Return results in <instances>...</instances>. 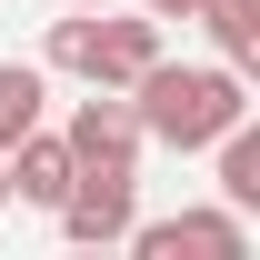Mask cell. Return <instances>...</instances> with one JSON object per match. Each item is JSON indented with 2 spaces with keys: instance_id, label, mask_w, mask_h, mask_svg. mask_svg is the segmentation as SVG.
Returning a JSON list of instances; mask_svg holds the SVG:
<instances>
[{
  "instance_id": "1",
  "label": "cell",
  "mask_w": 260,
  "mask_h": 260,
  "mask_svg": "<svg viewBox=\"0 0 260 260\" xmlns=\"http://www.w3.org/2000/svg\"><path fill=\"white\" fill-rule=\"evenodd\" d=\"M120 100H130V120H140V140H160V150H210L230 120H250V80L230 60H170V50Z\"/></svg>"
},
{
  "instance_id": "2",
  "label": "cell",
  "mask_w": 260,
  "mask_h": 260,
  "mask_svg": "<svg viewBox=\"0 0 260 260\" xmlns=\"http://www.w3.org/2000/svg\"><path fill=\"white\" fill-rule=\"evenodd\" d=\"M120 250L140 260H250V210H230V200H210V210H170V220H130Z\"/></svg>"
},
{
  "instance_id": "3",
  "label": "cell",
  "mask_w": 260,
  "mask_h": 260,
  "mask_svg": "<svg viewBox=\"0 0 260 260\" xmlns=\"http://www.w3.org/2000/svg\"><path fill=\"white\" fill-rule=\"evenodd\" d=\"M50 220H60L70 250H120L130 220H140V170H80V180L60 190V210H50Z\"/></svg>"
},
{
  "instance_id": "4",
  "label": "cell",
  "mask_w": 260,
  "mask_h": 260,
  "mask_svg": "<svg viewBox=\"0 0 260 260\" xmlns=\"http://www.w3.org/2000/svg\"><path fill=\"white\" fill-rule=\"evenodd\" d=\"M60 140H70V160H80V170H140V150H150L120 90H90V100H70Z\"/></svg>"
},
{
  "instance_id": "5",
  "label": "cell",
  "mask_w": 260,
  "mask_h": 260,
  "mask_svg": "<svg viewBox=\"0 0 260 260\" xmlns=\"http://www.w3.org/2000/svg\"><path fill=\"white\" fill-rule=\"evenodd\" d=\"M160 50H170V40H160V20H150V10H120V0L100 10V90H130Z\"/></svg>"
},
{
  "instance_id": "6",
  "label": "cell",
  "mask_w": 260,
  "mask_h": 260,
  "mask_svg": "<svg viewBox=\"0 0 260 260\" xmlns=\"http://www.w3.org/2000/svg\"><path fill=\"white\" fill-rule=\"evenodd\" d=\"M40 70H50V80H80V90H100V10H80V0H70L60 20H50V50H40Z\"/></svg>"
},
{
  "instance_id": "7",
  "label": "cell",
  "mask_w": 260,
  "mask_h": 260,
  "mask_svg": "<svg viewBox=\"0 0 260 260\" xmlns=\"http://www.w3.org/2000/svg\"><path fill=\"white\" fill-rule=\"evenodd\" d=\"M200 30H210V60H230L240 80L260 70V0H200L190 10Z\"/></svg>"
},
{
  "instance_id": "8",
  "label": "cell",
  "mask_w": 260,
  "mask_h": 260,
  "mask_svg": "<svg viewBox=\"0 0 260 260\" xmlns=\"http://www.w3.org/2000/svg\"><path fill=\"white\" fill-rule=\"evenodd\" d=\"M50 120V70L40 60H0V150L20 140V130Z\"/></svg>"
},
{
  "instance_id": "9",
  "label": "cell",
  "mask_w": 260,
  "mask_h": 260,
  "mask_svg": "<svg viewBox=\"0 0 260 260\" xmlns=\"http://www.w3.org/2000/svg\"><path fill=\"white\" fill-rule=\"evenodd\" d=\"M140 10H150V20H160V30H170V20H190L200 0H140Z\"/></svg>"
},
{
  "instance_id": "10",
  "label": "cell",
  "mask_w": 260,
  "mask_h": 260,
  "mask_svg": "<svg viewBox=\"0 0 260 260\" xmlns=\"http://www.w3.org/2000/svg\"><path fill=\"white\" fill-rule=\"evenodd\" d=\"M0 210H10V170H0Z\"/></svg>"
},
{
  "instance_id": "11",
  "label": "cell",
  "mask_w": 260,
  "mask_h": 260,
  "mask_svg": "<svg viewBox=\"0 0 260 260\" xmlns=\"http://www.w3.org/2000/svg\"><path fill=\"white\" fill-rule=\"evenodd\" d=\"M80 10H110V0H80Z\"/></svg>"
}]
</instances>
